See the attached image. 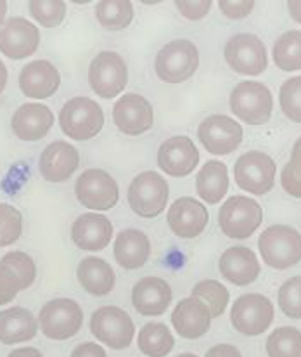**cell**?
<instances>
[{"mask_svg":"<svg viewBox=\"0 0 301 357\" xmlns=\"http://www.w3.org/2000/svg\"><path fill=\"white\" fill-rule=\"evenodd\" d=\"M258 248L261 260L274 269L284 271L301 262V234L284 224L267 227L258 239Z\"/></svg>","mask_w":301,"mask_h":357,"instance_id":"1","label":"cell"},{"mask_svg":"<svg viewBox=\"0 0 301 357\" xmlns=\"http://www.w3.org/2000/svg\"><path fill=\"white\" fill-rule=\"evenodd\" d=\"M128 205L142 219H154L163 213L170 198V185L157 172L148 170L139 174L128 185Z\"/></svg>","mask_w":301,"mask_h":357,"instance_id":"2","label":"cell"},{"mask_svg":"<svg viewBox=\"0 0 301 357\" xmlns=\"http://www.w3.org/2000/svg\"><path fill=\"white\" fill-rule=\"evenodd\" d=\"M61 130L73 141H88L104 127L102 108L91 98H73L61 108Z\"/></svg>","mask_w":301,"mask_h":357,"instance_id":"3","label":"cell"},{"mask_svg":"<svg viewBox=\"0 0 301 357\" xmlns=\"http://www.w3.org/2000/svg\"><path fill=\"white\" fill-rule=\"evenodd\" d=\"M199 52L191 40L177 38L164 45L156 56L154 70L167 84H182L198 71Z\"/></svg>","mask_w":301,"mask_h":357,"instance_id":"4","label":"cell"},{"mask_svg":"<svg viewBox=\"0 0 301 357\" xmlns=\"http://www.w3.org/2000/svg\"><path fill=\"white\" fill-rule=\"evenodd\" d=\"M231 112L248 125H263L270 120L274 98L267 85L260 82H241L231 92Z\"/></svg>","mask_w":301,"mask_h":357,"instance_id":"5","label":"cell"},{"mask_svg":"<svg viewBox=\"0 0 301 357\" xmlns=\"http://www.w3.org/2000/svg\"><path fill=\"white\" fill-rule=\"evenodd\" d=\"M261 222H263L261 205L248 196H232L218 212V226L222 233L232 239L253 236Z\"/></svg>","mask_w":301,"mask_h":357,"instance_id":"6","label":"cell"},{"mask_svg":"<svg viewBox=\"0 0 301 357\" xmlns=\"http://www.w3.org/2000/svg\"><path fill=\"white\" fill-rule=\"evenodd\" d=\"M38 323L50 340H68L84 326V310L71 298H54L40 309Z\"/></svg>","mask_w":301,"mask_h":357,"instance_id":"7","label":"cell"},{"mask_svg":"<svg viewBox=\"0 0 301 357\" xmlns=\"http://www.w3.org/2000/svg\"><path fill=\"white\" fill-rule=\"evenodd\" d=\"M91 333L114 351L127 349L135 337V324L123 309L116 305L99 307L91 317Z\"/></svg>","mask_w":301,"mask_h":357,"instance_id":"8","label":"cell"},{"mask_svg":"<svg viewBox=\"0 0 301 357\" xmlns=\"http://www.w3.org/2000/svg\"><path fill=\"white\" fill-rule=\"evenodd\" d=\"M88 84L104 99L121 94L128 84V68L123 58L113 51L99 52L88 66Z\"/></svg>","mask_w":301,"mask_h":357,"instance_id":"9","label":"cell"},{"mask_svg":"<svg viewBox=\"0 0 301 357\" xmlns=\"http://www.w3.org/2000/svg\"><path fill=\"white\" fill-rule=\"evenodd\" d=\"M274 321V303L261 294L242 295L231 309V323L236 331L246 337L265 333Z\"/></svg>","mask_w":301,"mask_h":357,"instance_id":"10","label":"cell"},{"mask_svg":"<svg viewBox=\"0 0 301 357\" xmlns=\"http://www.w3.org/2000/svg\"><path fill=\"white\" fill-rule=\"evenodd\" d=\"M75 195L85 208L106 212L116 206L120 199V189L114 177L106 170L88 169L77 178Z\"/></svg>","mask_w":301,"mask_h":357,"instance_id":"11","label":"cell"},{"mask_svg":"<svg viewBox=\"0 0 301 357\" xmlns=\"http://www.w3.org/2000/svg\"><path fill=\"white\" fill-rule=\"evenodd\" d=\"M277 174V165L261 151H248L236 162L234 177L242 191L251 195H267L272 191Z\"/></svg>","mask_w":301,"mask_h":357,"instance_id":"12","label":"cell"},{"mask_svg":"<svg viewBox=\"0 0 301 357\" xmlns=\"http://www.w3.org/2000/svg\"><path fill=\"white\" fill-rule=\"evenodd\" d=\"M224 56L229 66L241 75L258 77L267 70V47L256 35L239 33L229 38Z\"/></svg>","mask_w":301,"mask_h":357,"instance_id":"13","label":"cell"},{"mask_svg":"<svg viewBox=\"0 0 301 357\" xmlns=\"http://www.w3.org/2000/svg\"><path fill=\"white\" fill-rule=\"evenodd\" d=\"M198 137L211 155H231L241 146L242 127L231 116L211 115L199 123Z\"/></svg>","mask_w":301,"mask_h":357,"instance_id":"14","label":"cell"},{"mask_svg":"<svg viewBox=\"0 0 301 357\" xmlns=\"http://www.w3.org/2000/svg\"><path fill=\"white\" fill-rule=\"evenodd\" d=\"M199 163V151L192 139L175 135L157 149V167L170 177H187Z\"/></svg>","mask_w":301,"mask_h":357,"instance_id":"15","label":"cell"},{"mask_svg":"<svg viewBox=\"0 0 301 357\" xmlns=\"http://www.w3.org/2000/svg\"><path fill=\"white\" fill-rule=\"evenodd\" d=\"M40 45L37 24L24 17H10L0 26V52L10 59H24Z\"/></svg>","mask_w":301,"mask_h":357,"instance_id":"16","label":"cell"},{"mask_svg":"<svg viewBox=\"0 0 301 357\" xmlns=\"http://www.w3.org/2000/svg\"><path fill=\"white\" fill-rule=\"evenodd\" d=\"M167 222L175 236L192 239L204 233L208 222H210V213H208L206 206L198 199L184 196V198L175 199L170 205Z\"/></svg>","mask_w":301,"mask_h":357,"instance_id":"17","label":"cell"},{"mask_svg":"<svg viewBox=\"0 0 301 357\" xmlns=\"http://www.w3.org/2000/svg\"><path fill=\"white\" fill-rule=\"evenodd\" d=\"M113 121L125 135H141L154 125L153 106L141 94H123L113 108Z\"/></svg>","mask_w":301,"mask_h":357,"instance_id":"18","label":"cell"},{"mask_svg":"<svg viewBox=\"0 0 301 357\" xmlns=\"http://www.w3.org/2000/svg\"><path fill=\"white\" fill-rule=\"evenodd\" d=\"M173 291L168 281L157 276H148L137 281L132 290V305L141 316H163L170 307Z\"/></svg>","mask_w":301,"mask_h":357,"instance_id":"19","label":"cell"},{"mask_svg":"<svg viewBox=\"0 0 301 357\" xmlns=\"http://www.w3.org/2000/svg\"><path fill=\"white\" fill-rule=\"evenodd\" d=\"M80 165V153L66 141H54L42 151L38 170L49 182L68 181Z\"/></svg>","mask_w":301,"mask_h":357,"instance_id":"20","label":"cell"},{"mask_svg":"<svg viewBox=\"0 0 301 357\" xmlns=\"http://www.w3.org/2000/svg\"><path fill=\"white\" fill-rule=\"evenodd\" d=\"M218 271L236 287H248L260 276V260L248 246H231L222 253Z\"/></svg>","mask_w":301,"mask_h":357,"instance_id":"21","label":"cell"},{"mask_svg":"<svg viewBox=\"0 0 301 357\" xmlns=\"http://www.w3.org/2000/svg\"><path fill=\"white\" fill-rule=\"evenodd\" d=\"M211 312L203 300L187 297L175 305L171 312V324L182 338L198 340L208 333L211 326Z\"/></svg>","mask_w":301,"mask_h":357,"instance_id":"22","label":"cell"},{"mask_svg":"<svg viewBox=\"0 0 301 357\" xmlns=\"http://www.w3.org/2000/svg\"><path fill=\"white\" fill-rule=\"evenodd\" d=\"M59 85V70L50 61H31L20 73V89L26 98L47 99L52 94H56Z\"/></svg>","mask_w":301,"mask_h":357,"instance_id":"23","label":"cell"},{"mask_svg":"<svg viewBox=\"0 0 301 357\" xmlns=\"http://www.w3.org/2000/svg\"><path fill=\"white\" fill-rule=\"evenodd\" d=\"M113 224L100 213H84L71 226V239L80 250L100 252L113 239Z\"/></svg>","mask_w":301,"mask_h":357,"instance_id":"24","label":"cell"},{"mask_svg":"<svg viewBox=\"0 0 301 357\" xmlns=\"http://www.w3.org/2000/svg\"><path fill=\"white\" fill-rule=\"evenodd\" d=\"M54 125V113L45 105L28 102L14 112L10 128L21 141H40Z\"/></svg>","mask_w":301,"mask_h":357,"instance_id":"25","label":"cell"},{"mask_svg":"<svg viewBox=\"0 0 301 357\" xmlns=\"http://www.w3.org/2000/svg\"><path fill=\"white\" fill-rule=\"evenodd\" d=\"M114 260L127 271L141 269L150 259V241L141 229L121 231L114 241Z\"/></svg>","mask_w":301,"mask_h":357,"instance_id":"26","label":"cell"},{"mask_svg":"<svg viewBox=\"0 0 301 357\" xmlns=\"http://www.w3.org/2000/svg\"><path fill=\"white\" fill-rule=\"evenodd\" d=\"M38 319L24 307H10L0 312V344L13 345L35 338Z\"/></svg>","mask_w":301,"mask_h":357,"instance_id":"27","label":"cell"},{"mask_svg":"<svg viewBox=\"0 0 301 357\" xmlns=\"http://www.w3.org/2000/svg\"><path fill=\"white\" fill-rule=\"evenodd\" d=\"M77 278L82 288L94 297H104L111 294L116 283V274L113 267L99 257H87L82 260L78 264Z\"/></svg>","mask_w":301,"mask_h":357,"instance_id":"28","label":"cell"},{"mask_svg":"<svg viewBox=\"0 0 301 357\" xmlns=\"http://www.w3.org/2000/svg\"><path fill=\"white\" fill-rule=\"evenodd\" d=\"M196 191L208 205H217L229 191V172L225 163L211 160L206 162L196 177Z\"/></svg>","mask_w":301,"mask_h":357,"instance_id":"29","label":"cell"},{"mask_svg":"<svg viewBox=\"0 0 301 357\" xmlns=\"http://www.w3.org/2000/svg\"><path fill=\"white\" fill-rule=\"evenodd\" d=\"M139 349L148 357H164L173 351V335L163 323H148L137 337Z\"/></svg>","mask_w":301,"mask_h":357,"instance_id":"30","label":"cell"},{"mask_svg":"<svg viewBox=\"0 0 301 357\" xmlns=\"http://www.w3.org/2000/svg\"><path fill=\"white\" fill-rule=\"evenodd\" d=\"M95 17L106 30H125L134 20V6L130 0H100L95 6Z\"/></svg>","mask_w":301,"mask_h":357,"instance_id":"31","label":"cell"},{"mask_svg":"<svg viewBox=\"0 0 301 357\" xmlns=\"http://www.w3.org/2000/svg\"><path fill=\"white\" fill-rule=\"evenodd\" d=\"M274 63L282 71L301 70V31L291 30L275 40Z\"/></svg>","mask_w":301,"mask_h":357,"instance_id":"32","label":"cell"},{"mask_svg":"<svg viewBox=\"0 0 301 357\" xmlns=\"http://www.w3.org/2000/svg\"><path fill=\"white\" fill-rule=\"evenodd\" d=\"M268 357H301V331L298 328L282 326L267 338Z\"/></svg>","mask_w":301,"mask_h":357,"instance_id":"33","label":"cell"},{"mask_svg":"<svg viewBox=\"0 0 301 357\" xmlns=\"http://www.w3.org/2000/svg\"><path fill=\"white\" fill-rule=\"evenodd\" d=\"M191 297L203 300L206 307L210 309L211 317H220L227 309V303L231 295L229 290L222 283L215 280H204L199 281L194 288H192Z\"/></svg>","mask_w":301,"mask_h":357,"instance_id":"34","label":"cell"},{"mask_svg":"<svg viewBox=\"0 0 301 357\" xmlns=\"http://www.w3.org/2000/svg\"><path fill=\"white\" fill-rule=\"evenodd\" d=\"M30 13L42 26L56 28L66 17V3L63 0H31Z\"/></svg>","mask_w":301,"mask_h":357,"instance_id":"35","label":"cell"},{"mask_svg":"<svg viewBox=\"0 0 301 357\" xmlns=\"http://www.w3.org/2000/svg\"><path fill=\"white\" fill-rule=\"evenodd\" d=\"M281 109L291 121L301 123V77H293L281 85L279 91Z\"/></svg>","mask_w":301,"mask_h":357,"instance_id":"36","label":"cell"},{"mask_svg":"<svg viewBox=\"0 0 301 357\" xmlns=\"http://www.w3.org/2000/svg\"><path fill=\"white\" fill-rule=\"evenodd\" d=\"M23 233V215L13 205L0 203V246L16 243Z\"/></svg>","mask_w":301,"mask_h":357,"instance_id":"37","label":"cell"},{"mask_svg":"<svg viewBox=\"0 0 301 357\" xmlns=\"http://www.w3.org/2000/svg\"><path fill=\"white\" fill-rule=\"evenodd\" d=\"M0 264L9 267L14 274L21 280L23 288H30L35 283L37 278V266H35L33 259L24 252H9L2 257Z\"/></svg>","mask_w":301,"mask_h":357,"instance_id":"38","label":"cell"},{"mask_svg":"<svg viewBox=\"0 0 301 357\" xmlns=\"http://www.w3.org/2000/svg\"><path fill=\"white\" fill-rule=\"evenodd\" d=\"M282 312L291 319H301V276L284 281L277 297Z\"/></svg>","mask_w":301,"mask_h":357,"instance_id":"39","label":"cell"},{"mask_svg":"<svg viewBox=\"0 0 301 357\" xmlns=\"http://www.w3.org/2000/svg\"><path fill=\"white\" fill-rule=\"evenodd\" d=\"M281 184L288 195L301 198V137L293 146L291 158L281 174Z\"/></svg>","mask_w":301,"mask_h":357,"instance_id":"40","label":"cell"},{"mask_svg":"<svg viewBox=\"0 0 301 357\" xmlns=\"http://www.w3.org/2000/svg\"><path fill=\"white\" fill-rule=\"evenodd\" d=\"M21 290H24V288L20 278L9 267L0 264V305L13 302Z\"/></svg>","mask_w":301,"mask_h":357,"instance_id":"41","label":"cell"},{"mask_svg":"<svg viewBox=\"0 0 301 357\" xmlns=\"http://www.w3.org/2000/svg\"><path fill=\"white\" fill-rule=\"evenodd\" d=\"M211 6H213L211 0H177L175 2V7L178 9V13L191 21L203 20L210 13Z\"/></svg>","mask_w":301,"mask_h":357,"instance_id":"42","label":"cell"},{"mask_svg":"<svg viewBox=\"0 0 301 357\" xmlns=\"http://www.w3.org/2000/svg\"><path fill=\"white\" fill-rule=\"evenodd\" d=\"M218 7L231 20H245L253 10L254 2L253 0H234V2L232 0H220Z\"/></svg>","mask_w":301,"mask_h":357,"instance_id":"43","label":"cell"},{"mask_svg":"<svg viewBox=\"0 0 301 357\" xmlns=\"http://www.w3.org/2000/svg\"><path fill=\"white\" fill-rule=\"evenodd\" d=\"M71 357H107L106 351L94 342H85V344L77 345L71 352Z\"/></svg>","mask_w":301,"mask_h":357,"instance_id":"44","label":"cell"},{"mask_svg":"<svg viewBox=\"0 0 301 357\" xmlns=\"http://www.w3.org/2000/svg\"><path fill=\"white\" fill-rule=\"evenodd\" d=\"M204 357H242V356L241 352H239V349L234 347V345L220 344L211 347Z\"/></svg>","mask_w":301,"mask_h":357,"instance_id":"45","label":"cell"},{"mask_svg":"<svg viewBox=\"0 0 301 357\" xmlns=\"http://www.w3.org/2000/svg\"><path fill=\"white\" fill-rule=\"evenodd\" d=\"M7 357H44V356H42V352L35 347H21L10 352Z\"/></svg>","mask_w":301,"mask_h":357,"instance_id":"46","label":"cell"},{"mask_svg":"<svg viewBox=\"0 0 301 357\" xmlns=\"http://www.w3.org/2000/svg\"><path fill=\"white\" fill-rule=\"evenodd\" d=\"M288 9L289 14L293 16V20L298 21L301 24V0H291V2H288Z\"/></svg>","mask_w":301,"mask_h":357,"instance_id":"47","label":"cell"},{"mask_svg":"<svg viewBox=\"0 0 301 357\" xmlns=\"http://www.w3.org/2000/svg\"><path fill=\"white\" fill-rule=\"evenodd\" d=\"M7 77H9V73H7L6 64H3L2 61H0V94H2L3 89H6V85H7Z\"/></svg>","mask_w":301,"mask_h":357,"instance_id":"48","label":"cell"},{"mask_svg":"<svg viewBox=\"0 0 301 357\" xmlns=\"http://www.w3.org/2000/svg\"><path fill=\"white\" fill-rule=\"evenodd\" d=\"M6 14H7V2L0 0V26L6 23Z\"/></svg>","mask_w":301,"mask_h":357,"instance_id":"49","label":"cell"},{"mask_svg":"<svg viewBox=\"0 0 301 357\" xmlns=\"http://www.w3.org/2000/svg\"><path fill=\"white\" fill-rule=\"evenodd\" d=\"M177 357H199V356H196V354H191V352H185V354H178Z\"/></svg>","mask_w":301,"mask_h":357,"instance_id":"50","label":"cell"}]
</instances>
